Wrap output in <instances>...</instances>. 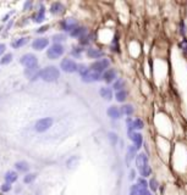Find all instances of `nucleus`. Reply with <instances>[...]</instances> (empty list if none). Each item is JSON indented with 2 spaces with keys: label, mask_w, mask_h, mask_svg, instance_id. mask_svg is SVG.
Masks as SVG:
<instances>
[{
  "label": "nucleus",
  "mask_w": 187,
  "mask_h": 195,
  "mask_svg": "<svg viewBox=\"0 0 187 195\" xmlns=\"http://www.w3.org/2000/svg\"><path fill=\"white\" fill-rule=\"evenodd\" d=\"M87 70H88V68L86 67L85 65H77V71H78V72L81 73V76H82L83 73H86Z\"/></svg>",
  "instance_id": "obj_35"
},
{
  "label": "nucleus",
  "mask_w": 187,
  "mask_h": 195,
  "mask_svg": "<svg viewBox=\"0 0 187 195\" xmlns=\"http://www.w3.org/2000/svg\"><path fill=\"white\" fill-rule=\"evenodd\" d=\"M49 28V26H43V27H40L39 29H37V33H43V32H45L46 29Z\"/></svg>",
  "instance_id": "obj_41"
},
{
  "label": "nucleus",
  "mask_w": 187,
  "mask_h": 195,
  "mask_svg": "<svg viewBox=\"0 0 187 195\" xmlns=\"http://www.w3.org/2000/svg\"><path fill=\"white\" fill-rule=\"evenodd\" d=\"M148 186H149V188H150V190L152 192H155L158 189V187H159V184H158V181L155 178H152L149 181V183H148Z\"/></svg>",
  "instance_id": "obj_27"
},
{
  "label": "nucleus",
  "mask_w": 187,
  "mask_h": 195,
  "mask_svg": "<svg viewBox=\"0 0 187 195\" xmlns=\"http://www.w3.org/2000/svg\"><path fill=\"white\" fill-rule=\"evenodd\" d=\"M121 114H124V115H127V116H131L132 114H133V107L131 106V105H124L122 107H121Z\"/></svg>",
  "instance_id": "obj_23"
},
{
  "label": "nucleus",
  "mask_w": 187,
  "mask_h": 195,
  "mask_svg": "<svg viewBox=\"0 0 187 195\" xmlns=\"http://www.w3.org/2000/svg\"><path fill=\"white\" fill-rule=\"evenodd\" d=\"M82 51H83L82 48H75L74 50H72V55H74V56H77V58H78V56L81 55Z\"/></svg>",
  "instance_id": "obj_36"
},
{
  "label": "nucleus",
  "mask_w": 187,
  "mask_h": 195,
  "mask_svg": "<svg viewBox=\"0 0 187 195\" xmlns=\"http://www.w3.org/2000/svg\"><path fill=\"white\" fill-rule=\"evenodd\" d=\"M61 27L64 30H71L72 32V30L77 27V21L74 18H66L61 22Z\"/></svg>",
  "instance_id": "obj_9"
},
{
  "label": "nucleus",
  "mask_w": 187,
  "mask_h": 195,
  "mask_svg": "<svg viewBox=\"0 0 187 195\" xmlns=\"http://www.w3.org/2000/svg\"><path fill=\"white\" fill-rule=\"evenodd\" d=\"M62 54H64V47H62V45H60V44L51 45V47L48 49V51H46V55H48V58L51 59V60H55V59L60 58Z\"/></svg>",
  "instance_id": "obj_2"
},
{
  "label": "nucleus",
  "mask_w": 187,
  "mask_h": 195,
  "mask_svg": "<svg viewBox=\"0 0 187 195\" xmlns=\"http://www.w3.org/2000/svg\"><path fill=\"white\" fill-rule=\"evenodd\" d=\"M20 62L25 67H27V68H33V67H37V58L33 55V54H26L23 55L22 58H21L20 60Z\"/></svg>",
  "instance_id": "obj_3"
},
{
  "label": "nucleus",
  "mask_w": 187,
  "mask_h": 195,
  "mask_svg": "<svg viewBox=\"0 0 187 195\" xmlns=\"http://www.w3.org/2000/svg\"><path fill=\"white\" fill-rule=\"evenodd\" d=\"M15 167H16V170L20 171V172H27L29 170V166L28 163L26 161H18L15 163Z\"/></svg>",
  "instance_id": "obj_19"
},
{
  "label": "nucleus",
  "mask_w": 187,
  "mask_h": 195,
  "mask_svg": "<svg viewBox=\"0 0 187 195\" xmlns=\"http://www.w3.org/2000/svg\"><path fill=\"white\" fill-rule=\"evenodd\" d=\"M134 178H136V171L131 170V172H130V179H131V181H133Z\"/></svg>",
  "instance_id": "obj_42"
},
{
  "label": "nucleus",
  "mask_w": 187,
  "mask_h": 195,
  "mask_svg": "<svg viewBox=\"0 0 187 195\" xmlns=\"http://www.w3.org/2000/svg\"><path fill=\"white\" fill-rule=\"evenodd\" d=\"M10 190H11V184H10V183H4L3 186H1V192L8 193Z\"/></svg>",
  "instance_id": "obj_34"
},
{
  "label": "nucleus",
  "mask_w": 187,
  "mask_h": 195,
  "mask_svg": "<svg viewBox=\"0 0 187 195\" xmlns=\"http://www.w3.org/2000/svg\"><path fill=\"white\" fill-rule=\"evenodd\" d=\"M136 166L138 170H142L143 167L148 166V157L145 154H138L136 156Z\"/></svg>",
  "instance_id": "obj_10"
},
{
  "label": "nucleus",
  "mask_w": 187,
  "mask_h": 195,
  "mask_svg": "<svg viewBox=\"0 0 187 195\" xmlns=\"http://www.w3.org/2000/svg\"><path fill=\"white\" fill-rule=\"evenodd\" d=\"M89 42H91V37H89V35H83V37L80 38V43H81L82 45L89 44Z\"/></svg>",
  "instance_id": "obj_32"
},
{
  "label": "nucleus",
  "mask_w": 187,
  "mask_h": 195,
  "mask_svg": "<svg viewBox=\"0 0 187 195\" xmlns=\"http://www.w3.org/2000/svg\"><path fill=\"white\" fill-rule=\"evenodd\" d=\"M98 79H100V73L98 72H94V71H92L91 68L87 70L86 73L82 74V81L86 82V83H91V82H96Z\"/></svg>",
  "instance_id": "obj_7"
},
{
  "label": "nucleus",
  "mask_w": 187,
  "mask_h": 195,
  "mask_svg": "<svg viewBox=\"0 0 187 195\" xmlns=\"http://www.w3.org/2000/svg\"><path fill=\"white\" fill-rule=\"evenodd\" d=\"M17 178H18V176L15 171H9V172H6V174H5V181H6V183H10V184L16 182Z\"/></svg>",
  "instance_id": "obj_15"
},
{
  "label": "nucleus",
  "mask_w": 187,
  "mask_h": 195,
  "mask_svg": "<svg viewBox=\"0 0 187 195\" xmlns=\"http://www.w3.org/2000/svg\"><path fill=\"white\" fill-rule=\"evenodd\" d=\"M115 77H116V71L113 68L104 71V73H103V79L105 81L106 83H111V82L115 79Z\"/></svg>",
  "instance_id": "obj_11"
},
{
  "label": "nucleus",
  "mask_w": 187,
  "mask_h": 195,
  "mask_svg": "<svg viewBox=\"0 0 187 195\" xmlns=\"http://www.w3.org/2000/svg\"><path fill=\"white\" fill-rule=\"evenodd\" d=\"M180 48L184 51H187V39H182V42L180 43Z\"/></svg>",
  "instance_id": "obj_39"
},
{
  "label": "nucleus",
  "mask_w": 187,
  "mask_h": 195,
  "mask_svg": "<svg viewBox=\"0 0 187 195\" xmlns=\"http://www.w3.org/2000/svg\"><path fill=\"white\" fill-rule=\"evenodd\" d=\"M35 178H37V174H35V173H28V174H26V176H25L23 182L26 184H29V183H32Z\"/></svg>",
  "instance_id": "obj_26"
},
{
  "label": "nucleus",
  "mask_w": 187,
  "mask_h": 195,
  "mask_svg": "<svg viewBox=\"0 0 187 195\" xmlns=\"http://www.w3.org/2000/svg\"><path fill=\"white\" fill-rule=\"evenodd\" d=\"M99 94L102 98H104L105 100H111L113 98V90L110 88H102L99 90Z\"/></svg>",
  "instance_id": "obj_17"
},
{
  "label": "nucleus",
  "mask_w": 187,
  "mask_h": 195,
  "mask_svg": "<svg viewBox=\"0 0 187 195\" xmlns=\"http://www.w3.org/2000/svg\"><path fill=\"white\" fill-rule=\"evenodd\" d=\"M132 126H133V129H142L143 128V121L139 120V118H136L134 121H132Z\"/></svg>",
  "instance_id": "obj_29"
},
{
  "label": "nucleus",
  "mask_w": 187,
  "mask_h": 195,
  "mask_svg": "<svg viewBox=\"0 0 187 195\" xmlns=\"http://www.w3.org/2000/svg\"><path fill=\"white\" fill-rule=\"evenodd\" d=\"M180 27H181V34L185 35V34H186V26H185V22H184V21L180 23Z\"/></svg>",
  "instance_id": "obj_40"
},
{
  "label": "nucleus",
  "mask_w": 187,
  "mask_h": 195,
  "mask_svg": "<svg viewBox=\"0 0 187 195\" xmlns=\"http://www.w3.org/2000/svg\"><path fill=\"white\" fill-rule=\"evenodd\" d=\"M139 173H141L142 178L150 176V173H152V170H150V166H145V167H143L142 170H139Z\"/></svg>",
  "instance_id": "obj_28"
},
{
  "label": "nucleus",
  "mask_w": 187,
  "mask_h": 195,
  "mask_svg": "<svg viewBox=\"0 0 187 195\" xmlns=\"http://www.w3.org/2000/svg\"><path fill=\"white\" fill-rule=\"evenodd\" d=\"M53 40L55 42V44H58L59 42H64L65 40V35H62V34H56L53 37Z\"/></svg>",
  "instance_id": "obj_33"
},
{
  "label": "nucleus",
  "mask_w": 187,
  "mask_h": 195,
  "mask_svg": "<svg viewBox=\"0 0 187 195\" xmlns=\"http://www.w3.org/2000/svg\"><path fill=\"white\" fill-rule=\"evenodd\" d=\"M109 139L111 140L113 144H115V143L117 142V135L115 134V133H109Z\"/></svg>",
  "instance_id": "obj_37"
},
{
  "label": "nucleus",
  "mask_w": 187,
  "mask_h": 195,
  "mask_svg": "<svg viewBox=\"0 0 187 195\" xmlns=\"http://www.w3.org/2000/svg\"><path fill=\"white\" fill-rule=\"evenodd\" d=\"M138 195H152L148 189H143V188H139V192H138Z\"/></svg>",
  "instance_id": "obj_38"
},
{
  "label": "nucleus",
  "mask_w": 187,
  "mask_h": 195,
  "mask_svg": "<svg viewBox=\"0 0 187 195\" xmlns=\"http://www.w3.org/2000/svg\"><path fill=\"white\" fill-rule=\"evenodd\" d=\"M108 116L114 120H117L121 117V111L119 110V107H116V106H110L108 109Z\"/></svg>",
  "instance_id": "obj_12"
},
{
  "label": "nucleus",
  "mask_w": 187,
  "mask_h": 195,
  "mask_svg": "<svg viewBox=\"0 0 187 195\" xmlns=\"http://www.w3.org/2000/svg\"><path fill=\"white\" fill-rule=\"evenodd\" d=\"M44 9L42 7L40 11H38L37 14L33 16V20H34V22H42V21H44Z\"/></svg>",
  "instance_id": "obj_24"
},
{
  "label": "nucleus",
  "mask_w": 187,
  "mask_h": 195,
  "mask_svg": "<svg viewBox=\"0 0 187 195\" xmlns=\"http://www.w3.org/2000/svg\"><path fill=\"white\" fill-rule=\"evenodd\" d=\"M87 55L89 56L91 59H99V58H102V56L104 55V53L102 50H99V49H88V51H87Z\"/></svg>",
  "instance_id": "obj_14"
},
{
  "label": "nucleus",
  "mask_w": 187,
  "mask_h": 195,
  "mask_svg": "<svg viewBox=\"0 0 187 195\" xmlns=\"http://www.w3.org/2000/svg\"><path fill=\"white\" fill-rule=\"evenodd\" d=\"M87 33V29L85 28V27H76L74 30L71 32V35L72 37H83Z\"/></svg>",
  "instance_id": "obj_20"
},
{
  "label": "nucleus",
  "mask_w": 187,
  "mask_h": 195,
  "mask_svg": "<svg viewBox=\"0 0 187 195\" xmlns=\"http://www.w3.org/2000/svg\"><path fill=\"white\" fill-rule=\"evenodd\" d=\"M11 60H12V55L11 54H6V55H4L1 60H0V64L1 65H8L9 62H11Z\"/></svg>",
  "instance_id": "obj_30"
},
{
  "label": "nucleus",
  "mask_w": 187,
  "mask_h": 195,
  "mask_svg": "<svg viewBox=\"0 0 187 195\" xmlns=\"http://www.w3.org/2000/svg\"><path fill=\"white\" fill-rule=\"evenodd\" d=\"M109 60L108 59H102V60H98L96 62H93L92 66H91V70L94 71V72H98V73H102L104 71H106V68L109 67Z\"/></svg>",
  "instance_id": "obj_4"
},
{
  "label": "nucleus",
  "mask_w": 187,
  "mask_h": 195,
  "mask_svg": "<svg viewBox=\"0 0 187 195\" xmlns=\"http://www.w3.org/2000/svg\"><path fill=\"white\" fill-rule=\"evenodd\" d=\"M136 151H137L136 146H133V145L128 146V152H127V157H126V162H127V165H130V162H131V160H132L133 157H136V156H137V155H136Z\"/></svg>",
  "instance_id": "obj_18"
},
{
  "label": "nucleus",
  "mask_w": 187,
  "mask_h": 195,
  "mask_svg": "<svg viewBox=\"0 0 187 195\" xmlns=\"http://www.w3.org/2000/svg\"><path fill=\"white\" fill-rule=\"evenodd\" d=\"M29 6H32V1H27L25 4V10H28Z\"/></svg>",
  "instance_id": "obj_44"
},
{
  "label": "nucleus",
  "mask_w": 187,
  "mask_h": 195,
  "mask_svg": "<svg viewBox=\"0 0 187 195\" xmlns=\"http://www.w3.org/2000/svg\"><path fill=\"white\" fill-rule=\"evenodd\" d=\"M137 186L139 188H143V189H147L148 187V182L145 181L144 178H138V182H137Z\"/></svg>",
  "instance_id": "obj_31"
},
{
  "label": "nucleus",
  "mask_w": 187,
  "mask_h": 195,
  "mask_svg": "<svg viewBox=\"0 0 187 195\" xmlns=\"http://www.w3.org/2000/svg\"><path fill=\"white\" fill-rule=\"evenodd\" d=\"M48 44H49V39H46V38H38V39H35L34 42L32 43V48L34 50H43V49H45L46 47H48Z\"/></svg>",
  "instance_id": "obj_8"
},
{
  "label": "nucleus",
  "mask_w": 187,
  "mask_h": 195,
  "mask_svg": "<svg viewBox=\"0 0 187 195\" xmlns=\"http://www.w3.org/2000/svg\"><path fill=\"white\" fill-rule=\"evenodd\" d=\"M5 48H6V47H5L4 44H0V56H1V54L5 51Z\"/></svg>",
  "instance_id": "obj_43"
},
{
  "label": "nucleus",
  "mask_w": 187,
  "mask_h": 195,
  "mask_svg": "<svg viewBox=\"0 0 187 195\" xmlns=\"http://www.w3.org/2000/svg\"><path fill=\"white\" fill-rule=\"evenodd\" d=\"M28 42V38H20V39H16L15 42L11 44L14 48H21V47H23V45Z\"/></svg>",
  "instance_id": "obj_21"
},
{
  "label": "nucleus",
  "mask_w": 187,
  "mask_h": 195,
  "mask_svg": "<svg viewBox=\"0 0 187 195\" xmlns=\"http://www.w3.org/2000/svg\"><path fill=\"white\" fill-rule=\"evenodd\" d=\"M62 11H64V6H62V4H60V3L51 4V6H50V12L51 14L58 15V14H61Z\"/></svg>",
  "instance_id": "obj_16"
},
{
  "label": "nucleus",
  "mask_w": 187,
  "mask_h": 195,
  "mask_svg": "<svg viewBox=\"0 0 187 195\" xmlns=\"http://www.w3.org/2000/svg\"><path fill=\"white\" fill-rule=\"evenodd\" d=\"M51 125H53V120H51L50 117H45V118H42V120L37 121L34 127H35V131L42 133V132L48 131L51 127Z\"/></svg>",
  "instance_id": "obj_5"
},
{
  "label": "nucleus",
  "mask_w": 187,
  "mask_h": 195,
  "mask_svg": "<svg viewBox=\"0 0 187 195\" xmlns=\"http://www.w3.org/2000/svg\"><path fill=\"white\" fill-rule=\"evenodd\" d=\"M115 98H116L117 101L124 102L125 100H126V98H127V91L126 90H119L117 93L115 94Z\"/></svg>",
  "instance_id": "obj_22"
},
{
  "label": "nucleus",
  "mask_w": 187,
  "mask_h": 195,
  "mask_svg": "<svg viewBox=\"0 0 187 195\" xmlns=\"http://www.w3.org/2000/svg\"><path fill=\"white\" fill-rule=\"evenodd\" d=\"M130 139L134 143V146H136V149H139V148L142 146V144H143V138H142V134H139V133H133Z\"/></svg>",
  "instance_id": "obj_13"
},
{
  "label": "nucleus",
  "mask_w": 187,
  "mask_h": 195,
  "mask_svg": "<svg viewBox=\"0 0 187 195\" xmlns=\"http://www.w3.org/2000/svg\"><path fill=\"white\" fill-rule=\"evenodd\" d=\"M130 195H138L137 193H130Z\"/></svg>",
  "instance_id": "obj_45"
},
{
  "label": "nucleus",
  "mask_w": 187,
  "mask_h": 195,
  "mask_svg": "<svg viewBox=\"0 0 187 195\" xmlns=\"http://www.w3.org/2000/svg\"><path fill=\"white\" fill-rule=\"evenodd\" d=\"M60 67L62 71H65V72L72 73V72H75V71H77V64L71 59H64L60 64Z\"/></svg>",
  "instance_id": "obj_6"
},
{
  "label": "nucleus",
  "mask_w": 187,
  "mask_h": 195,
  "mask_svg": "<svg viewBox=\"0 0 187 195\" xmlns=\"http://www.w3.org/2000/svg\"><path fill=\"white\" fill-rule=\"evenodd\" d=\"M124 87H125V82L122 79H117V81L114 82L113 88L119 91V90H124Z\"/></svg>",
  "instance_id": "obj_25"
},
{
  "label": "nucleus",
  "mask_w": 187,
  "mask_h": 195,
  "mask_svg": "<svg viewBox=\"0 0 187 195\" xmlns=\"http://www.w3.org/2000/svg\"><path fill=\"white\" fill-rule=\"evenodd\" d=\"M60 76L59 70L55 66H50V67H45L44 70H42L39 72V77L45 82H55L58 81Z\"/></svg>",
  "instance_id": "obj_1"
}]
</instances>
